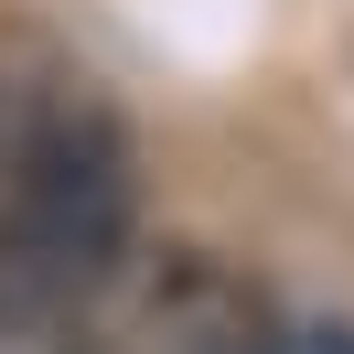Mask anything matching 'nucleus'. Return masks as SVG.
I'll list each match as a JSON object with an SVG mask.
<instances>
[{"instance_id":"obj_1","label":"nucleus","mask_w":354,"mask_h":354,"mask_svg":"<svg viewBox=\"0 0 354 354\" xmlns=\"http://www.w3.org/2000/svg\"><path fill=\"white\" fill-rule=\"evenodd\" d=\"M140 151L97 86H44L0 140V322H65L129 268Z\"/></svg>"}]
</instances>
